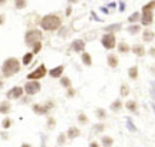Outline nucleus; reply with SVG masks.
Returning <instances> with one entry per match:
<instances>
[{"mask_svg":"<svg viewBox=\"0 0 155 147\" xmlns=\"http://www.w3.org/2000/svg\"><path fill=\"white\" fill-rule=\"evenodd\" d=\"M39 26L42 30L46 32H56L62 27V18L57 13H47L44 15L40 21H39Z\"/></svg>","mask_w":155,"mask_h":147,"instance_id":"f257e3e1","label":"nucleus"},{"mask_svg":"<svg viewBox=\"0 0 155 147\" xmlns=\"http://www.w3.org/2000/svg\"><path fill=\"white\" fill-rule=\"evenodd\" d=\"M21 70V62L16 57L6 58L1 64V74L5 78H10Z\"/></svg>","mask_w":155,"mask_h":147,"instance_id":"f03ea898","label":"nucleus"},{"mask_svg":"<svg viewBox=\"0 0 155 147\" xmlns=\"http://www.w3.org/2000/svg\"><path fill=\"white\" fill-rule=\"evenodd\" d=\"M42 40V30L38 28H31L28 29L24 34V43L28 47H31L36 41Z\"/></svg>","mask_w":155,"mask_h":147,"instance_id":"7ed1b4c3","label":"nucleus"},{"mask_svg":"<svg viewBox=\"0 0 155 147\" xmlns=\"http://www.w3.org/2000/svg\"><path fill=\"white\" fill-rule=\"evenodd\" d=\"M101 44L105 50H114L116 47V36L114 33H104L101 38Z\"/></svg>","mask_w":155,"mask_h":147,"instance_id":"20e7f679","label":"nucleus"},{"mask_svg":"<svg viewBox=\"0 0 155 147\" xmlns=\"http://www.w3.org/2000/svg\"><path fill=\"white\" fill-rule=\"evenodd\" d=\"M46 74H47V68L44 63H41L34 70H31L30 73L27 74V79L28 80H40V79L45 78Z\"/></svg>","mask_w":155,"mask_h":147,"instance_id":"39448f33","label":"nucleus"},{"mask_svg":"<svg viewBox=\"0 0 155 147\" xmlns=\"http://www.w3.org/2000/svg\"><path fill=\"white\" fill-rule=\"evenodd\" d=\"M23 89L27 95H35L41 90V84L39 80H28Z\"/></svg>","mask_w":155,"mask_h":147,"instance_id":"423d86ee","label":"nucleus"},{"mask_svg":"<svg viewBox=\"0 0 155 147\" xmlns=\"http://www.w3.org/2000/svg\"><path fill=\"white\" fill-rule=\"evenodd\" d=\"M142 27H149L154 22V11H140V19Z\"/></svg>","mask_w":155,"mask_h":147,"instance_id":"0eeeda50","label":"nucleus"},{"mask_svg":"<svg viewBox=\"0 0 155 147\" xmlns=\"http://www.w3.org/2000/svg\"><path fill=\"white\" fill-rule=\"evenodd\" d=\"M23 92H24V89L22 86H13L7 91L6 97L8 100H18L23 96Z\"/></svg>","mask_w":155,"mask_h":147,"instance_id":"6e6552de","label":"nucleus"},{"mask_svg":"<svg viewBox=\"0 0 155 147\" xmlns=\"http://www.w3.org/2000/svg\"><path fill=\"white\" fill-rule=\"evenodd\" d=\"M85 47H86V44L82 39H75L70 44V49L76 53H81L82 51H85Z\"/></svg>","mask_w":155,"mask_h":147,"instance_id":"1a4fd4ad","label":"nucleus"},{"mask_svg":"<svg viewBox=\"0 0 155 147\" xmlns=\"http://www.w3.org/2000/svg\"><path fill=\"white\" fill-rule=\"evenodd\" d=\"M63 72H64V66L63 64H59V66H56L52 69L47 70V74L51 78H53V79H58V78H61L63 75Z\"/></svg>","mask_w":155,"mask_h":147,"instance_id":"9d476101","label":"nucleus"},{"mask_svg":"<svg viewBox=\"0 0 155 147\" xmlns=\"http://www.w3.org/2000/svg\"><path fill=\"white\" fill-rule=\"evenodd\" d=\"M131 52L133 55H136L137 57H143V56H145L147 50H145L144 45H142V44H134V45L131 46Z\"/></svg>","mask_w":155,"mask_h":147,"instance_id":"9b49d317","label":"nucleus"},{"mask_svg":"<svg viewBox=\"0 0 155 147\" xmlns=\"http://www.w3.org/2000/svg\"><path fill=\"white\" fill-rule=\"evenodd\" d=\"M142 39L144 43H151L155 39V32L151 30L150 28H145L142 32Z\"/></svg>","mask_w":155,"mask_h":147,"instance_id":"f8f14e48","label":"nucleus"},{"mask_svg":"<svg viewBox=\"0 0 155 147\" xmlns=\"http://www.w3.org/2000/svg\"><path fill=\"white\" fill-rule=\"evenodd\" d=\"M122 29V24L121 23H111V24H108V26H105L104 28H103V30L104 32H107V33H117V32H120Z\"/></svg>","mask_w":155,"mask_h":147,"instance_id":"ddd939ff","label":"nucleus"},{"mask_svg":"<svg viewBox=\"0 0 155 147\" xmlns=\"http://www.w3.org/2000/svg\"><path fill=\"white\" fill-rule=\"evenodd\" d=\"M107 64L110 68H116L119 66V57L115 53H108V56H107Z\"/></svg>","mask_w":155,"mask_h":147,"instance_id":"4468645a","label":"nucleus"},{"mask_svg":"<svg viewBox=\"0 0 155 147\" xmlns=\"http://www.w3.org/2000/svg\"><path fill=\"white\" fill-rule=\"evenodd\" d=\"M127 33L131 34V35H137L140 33L142 30V24H138V23H130V26L126 28Z\"/></svg>","mask_w":155,"mask_h":147,"instance_id":"2eb2a0df","label":"nucleus"},{"mask_svg":"<svg viewBox=\"0 0 155 147\" xmlns=\"http://www.w3.org/2000/svg\"><path fill=\"white\" fill-rule=\"evenodd\" d=\"M81 62H82L86 67H91L92 63H93L91 53L87 52V51H82V52H81Z\"/></svg>","mask_w":155,"mask_h":147,"instance_id":"dca6fc26","label":"nucleus"},{"mask_svg":"<svg viewBox=\"0 0 155 147\" xmlns=\"http://www.w3.org/2000/svg\"><path fill=\"white\" fill-rule=\"evenodd\" d=\"M80 129L79 128H76V126H70L69 129H68V131H67V137L68 138H70V140H74V138H76V137H79L80 136Z\"/></svg>","mask_w":155,"mask_h":147,"instance_id":"f3484780","label":"nucleus"},{"mask_svg":"<svg viewBox=\"0 0 155 147\" xmlns=\"http://www.w3.org/2000/svg\"><path fill=\"white\" fill-rule=\"evenodd\" d=\"M116 49H117L119 53H121V55H125L131 51V46L126 41H120L119 44H116Z\"/></svg>","mask_w":155,"mask_h":147,"instance_id":"a211bd4d","label":"nucleus"},{"mask_svg":"<svg viewBox=\"0 0 155 147\" xmlns=\"http://www.w3.org/2000/svg\"><path fill=\"white\" fill-rule=\"evenodd\" d=\"M127 75L131 80H137L138 79V75H139V70H138V67L137 66H132L127 69Z\"/></svg>","mask_w":155,"mask_h":147,"instance_id":"6ab92c4d","label":"nucleus"},{"mask_svg":"<svg viewBox=\"0 0 155 147\" xmlns=\"http://www.w3.org/2000/svg\"><path fill=\"white\" fill-rule=\"evenodd\" d=\"M33 111L36 113V114H39V115H41V114H47L48 113V108L45 106V104H38V103H35V104H33Z\"/></svg>","mask_w":155,"mask_h":147,"instance_id":"aec40b11","label":"nucleus"},{"mask_svg":"<svg viewBox=\"0 0 155 147\" xmlns=\"http://www.w3.org/2000/svg\"><path fill=\"white\" fill-rule=\"evenodd\" d=\"M33 58H34V53H33L31 51H30V52H25V53L23 55V57H22V64H23V66L30 64L31 61H33Z\"/></svg>","mask_w":155,"mask_h":147,"instance_id":"412c9836","label":"nucleus"},{"mask_svg":"<svg viewBox=\"0 0 155 147\" xmlns=\"http://www.w3.org/2000/svg\"><path fill=\"white\" fill-rule=\"evenodd\" d=\"M10 111H11V103L8 101H1L0 102V113L7 114Z\"/></svg>","mask_w":155,"mask_h":147,"instance_id":"4be33fe9","label":"nucleus"},{"mask_svg":"<svg viewBox=\"0 0 155 147\" xmlns=\"http://www.w3.org/2000/svg\"><path fill=\"white\" fill-rule=\"evenodd\" d=\"M139 19H140V12L139 11H134L127 17L128 23H137V22H139Z\"/></svg>","mask_w":155,"mask_h":147,"instance_id":"5701e85b","label":"nucleus"},{"mask_svg":"<svg viewBox=\"0 0 155 147\" xmlns=\"http://www.w3.org/2000/svg\"><path fill=\"white\" fill-rule=\"evenodd\" d=\"M122 101L120 100V98H116L114 102H111L110 103V109L113 111V112H119L121 108H122Z\"/></svg>","mask_w":155,"mask_h":147,"instance_id":"b1692460","label":"nucleus"},{"mask_svg":"<svg viewBox=\"0 0 155 147\" xmlns=\"http://www.w3.org/2000/svg\"><path fill=\"white\" fill-rule=\"evenodd\" d=\"M13 6L16 10H24L28 6V0H13Z\"/></svg>","mask_w":155,"mask_h":147,"instance_id":"393cba45","label":"nucleus"},{"mask_svg":"<svg viewBox=\"0 0 155 147\" xmlns=\"http://www.w3.org/2000/svg\"><path fill=\"white\" fill-rule=\"evenodd\" d=\"M59 84H61V86H63L64 89H68V87L71 86V80H70L69 77L63 75V77L59 78Z\"/></svg>","mask_w":155,"mask_h":147,"instance_id":"a878e982","label":"nucleus"},{"mask_svg":"<svg viewBox=\"0 0 155 147\" xmlns=\"http://www.w3.org/2000/svg\"><path fill=\"white\" fill-rule=\"evenodd\" d=\"M125 107L130 111V112H136L137 111V108H138V104H137V102L134 101V100H128L126 103H125Z\"/></svg>","mask_w":155,"mask_h":147,"instance_id":"bb28decb","label":"nucleus"},{"mask_svg":"<svg viewBox=\"0 0 155 147\" xmlns=\"http://www.w3.org/2000/svg\"><path fill=\"white\" fill-rule=\"evenodd\" d=\"M102 146L103 147H111V145L114 143V140H113V137H110V136H102Z\"/></svg>","mask_w":155,"mask_h":147,"instance_id":"cd10ccee","label":"nucleus"},{"mask_svg":"<svg viewBox=\"0 0 155 147\" xmlns=\"http://www.w3.org/2000/svg\"><path fill=\"white\" fill-rule=\"evenodd\" d=\"M155 10V0H150L147 4H144L140 9V11H154Z\"/></svg>","mask_w":155,"mask_h":147,"instance_id":"c85d7f7f","label":"nucleus"},{"mask_svg":"<svg viewBox=\"0 0 155 147\" xmlns=\"http://www.w3.org/2000/svg\"><path fill=\"white\" fill-rule=\"evenodd\" d=\"M120 95H121V97H127L128 95H130V86L127 85V84H122L121 86H120Z\"/></svg>","mask_w":155,"mask_h":147,"instance_id":"c756f323","label":"nucleus"},{"mask_svg":"<svg viewBox=\"0 0 155 147\" xmlns=\"http://www.w3.org/2000/svg\"><path fill=\"white\" fill-rule=\"evenodd\" d=\"M41 49H42V41L40 40V41H36V43L31 46V52H33L34 55H38V53L41 51Z\"/></svg>","mask_w":155,"mask_h":147,"instance_id":"7c9ffc66","label":"nucleus"},{"mask_svg":"<svg viewBox=\"0 0 155 147\" xmlns=\"http://www.w3.org/2000/svg\"><path fill=\"white\" fill-rule=\"evenodd\" d=\"M96 117H97L99 120L105 119V118H107V112H105V109H104V108H97V109H96Z\"/></svg>","mask_w":155,"mask_h":147,"instance_id":"2f4dec72","label":"nucleus"},{"mask_svg":"<svg viewBox=\"0 0 155 147\" xmlns=\"http://www.w3.org/2000/svg\"><path fill=\"white\" fill-rule=\"evenodd\" d=\"M78 121H79L80 125H86L88 123V118H87V115L85 113H80L78 115Z\"/></svg>","mask_w":155,"mask_h":147,"instance_id":"473e14b6","label":"nucleus"},{"mask_svg":"<svg viewBox=\"0 0 155 147\" xmlns=\"http://www.w3.org/2000/svg\"><path fill=\"white\" fill-rule=\"evenodd\" d=\"M11 125H12V120H11L8 117H5V118L2 119V121H1V126H2V129H8Z\"/></svg>","mask_w":155,"mask_h":147,"instance_id":"72a5a7b5","label":"nucleus"},{"mask_svg":"<svg viewBox=\"0 0 155 147\" xmlns=\"http://www.w3.org/2000/svg\"><path fill=\"white\" fill-rule=\"evenodd\" d=\"M65 138H67V135L64 132H61L58 135V137H57V145L58 146H63L65 143Z\"/></svg>","mask_w":155,"mask_h":147,"instance_id":"f704fd0d","label":"nucleus"},{"mask_svg":"<svg viewBox=\"0 0 155 147\" xmlns=\"http://www.w3.org/2000/svg\"><path fill=\"white\" fill-rule=\"evenodd\" d=\"M56 119L53 118V117H48V119H47V128L48 129H54V126H56Z\"/></svg>","mask_w":155,"mask_h":147,"instance_id":"c9c22d12","label":"nucleus"},{"mask_svg":"<svg viewBox=\"0 0 155 147\" xmlns=\"http://www.w3.org/2000/svg\"><path fill=\"white\" fill-rule=\"evenodd\" d=\"M75 94H76V91H75V89H74L73 86H70V87L67 89V96H68V97H74Z\"/></svg>","mask_w":155,"mask_h":147,"instance_id":"e433bc0d","label":"nucleus"},{"mask_svg":"<svg viewBox=\"0 0 155 147\" xmlns=\"http://www.w3.org/2000/svg\"><path fill=\"white\" fill-rule=\"evenodd\" d=\"M127 128H128V130H131V131H136V130H137V128L133 125V123H132L131 119H127Z\"/></svg>","mask_w":155,"mask_h":147,"instance_id":"4c0bfd02","label":"nucleus"},{"mask_svg":"<svg viewBox=\"0 0 155 147\" xmlns=\"http://www.w3.org/2000/svg\"><path fill=\"white\" fill-rule=\"evenodd\" d=\"M71 13H73V6L69 4V5L67 6V9H65V16H67V17H70Z\"/></svg>","mask_w":155,"mask_h":147,"instance_id":"58836bf2","label":"nucleus"},{"mask_svg":"<svg viewBox=\"0 0 155 147\" xmlns=\"http://www.w3.org/2000/svg\"><path fill=\"white\" fill-rule=\"evenodd\" d=\"M94 130H96V132H102V131H104V125L103 124H96Z\"/></svg>","mask_w":155,"mask_h":147,"instance_id":"ea45409f","label":"nucleus"},{"mask_svg":"<svg viewBox=\"0 0 155 147\" xmlns=\"http://www.w3.org/2000/svg\"><path fill=\"white\" fill-rule=\"evenodd\" d=\"M125 9H126L125 2H124V1H119V11H120V12H124Z\"/></svg>","mask_w":155,"mask_h":147,"instance_id":"a19ab883","label":"nucleus"},{"mask_svg":"<svg viewBox=\"0 0 155 147\" xmlns=\"http://www.w3.org/2000/svg\"><path fill=\"white\" fill-rule=\"evenodd\" d=\"M5 22H6V16H5L4 13H0V27L4 26Z\"/></svg>","mask_w":155,"mask_h":147,"instance_id":"79ce46f5","label":"nucleus"},{"mask_svg":"<svg viewBox=\"0 0 155 147\" xmlns=\"http://www.w3.org/2000/svg\"><path fill=\"white\" fill-rule=\"evenodd\" d=\"M150 92H151L153 97L155 98V81H151V89H150Z\"/></svg>","mask_w":155,"mask_h":147,"instance_id":"37998d69","label":"nucleus"},{"mask_svg":"<svg viewBox=\"0 0 155 147\" xmlns=\"http://www.w3.org/2000/svg\"><path fill=\"white\" fill-rule=\"evenodd\" d=\"M148 53H149L151 57H155V46H154V47H150L149 51H148Z\"/></svg>","mask_w":155,"mask_h":147,"instance_id":"c03bdc74","label":"nucleus"},{"mask_svg":"<svg viewBox=\"0 0 155 147\" xmlns=\"http://www.w3.org/2000/svg\"><path fill=\"white\" fill-rule=\"evenodd\" d=\"M116 6H117V4H116V2H109V4L107 5V7H108V9H110V7H111V9H115Z\"/></svg>","mask_w":155,"mask_h":147,"instance_id":"a18cd8bd","label":"nucleus"},{"mask_svg":"<svg viewBox=\"0 0 155 147\" xmlns=\"http://www.w3.org/2000/svg\"><path fill=\"white\" fill-rule=\"evenodd\" d=\"M101 11H102L103 13H105V15H108V13H109V11H108V7H107V6H102V7H101Z\"/></svg>","mask_w":155,"mask_h":147,"instance_id":"49530a36","label":"nucleus"},{"mask_svg":"<svg viewBox=\"0 0 155 147\" xmlns=\"http://www.w3.org/2000/svg\"><path fill=\"white\" fill-rule=\"evenodd\" d=\"M88 147H99V145H98V142H96V141H92L91 143H90V146Z\"/></svg>","mask_w":155,"mask_h":147,"instance_id":"de8ad7c7","label":"nucleus"},{"mask_svg":"<svg viewBox=\"0 0 155 147\" xmlns=\"http://www.w3.org/2000/svg\"><path fill=\"white\" fill-rule=\"evenodd\" d=\"M7 4V0H0V7L1 6H5Z\"/></svg>","mask_w":155,"mask_h":147,"instance_id":"09e8293b","label":"nucleus"},{"mask_svg":"<svg viewBox=\"0 0 155 147\" xmlns=\"http://www.w3.org/2000/svg\"><path fill=\"white\" fill-rule=\"evenodd\" d=\"M67 1H68V4H70V5H71V4H78V2H79V0H67Z\"/></svg>","mask_w":155,"mask_h":147,"instance_id":"8fccbe9b","label":"nucleus"},{"mask_svg":"<svg viewBox=\"0 0 155 147\" xmlns=\"http://www.w3.org/2000/svg\"><path fill=\"white\" fill-rule=\"evenodd\" d=\"M21 147H31V145H29V143H22Z\"/></svg>","mask_w":155,"mask_h":147,"instance_id":"3c124183","label":"nucleus"},{"mask_svg":"<svg viewBox=\"0 0 155 147\" xmlns=\"http://www.w3.org/2000/svg\"><path fill=\"white\" fill-rule=\"evenodd\" d=\"M2 86H4V81H2V80H0V90L2 89Z\"/></svg>","mask_w":155,"mask_h":147,"instance_id":"603ef678","label":"nucleus"}]
</instances>
